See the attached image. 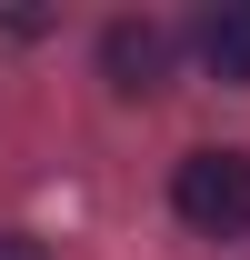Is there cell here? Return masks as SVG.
<instances>
[{
	"mask_svg": "<svg viewBox=\"0 0 250 260\" xmlns=\"http://www.w3.org/2000/svg\"><path fill=\"white\" fill-rule=\"evenodd\" d=\"M170 210L200 240H240L250 230V150H190L170 170Z\"/></svg>",
	"mask_w": 250,
	"mask_h": 260,
	"instance_id": "1",
	"label": "cell"
},
{
	"mask_svg": "<svg viewBox=\"0 0 250 260\" xmlns=\"http://www.w3.org/2000/svg\"><path fill=\"white\" fill-rule=\"evenodd\" d=\"M200 60H210V80L250 90V0H210L200 10Z\"/></svg>",
	"mask_w": 250,
	"mask_h": 260,
	"instance_id": "3",
	"label": "cell"
},
{
	"mask_svg": "<svg viewBox=\"0 0 250 260\" xmlns=\"http://www.w3.org/2000/svg\"><path fill=\"white\" fill-rule=\"evenodd\" d=\"M0 260H50V250H40L30 230H0Z\"/></svg>",
	"mask_w": 250,
	"mask_h": 260,
	"instance_id": "4",
	"label": "cell"
},
{
	"mask_svg": "<svg viewBox=\"0 0 250 260\" xmlns=\"http://www.w3.org/2000/svg\"><path fill=\"white\" fill-rule=\"evenodd\" d=\"M100 70H110L120 100L170 90V30H160V20H110V30H100Z\"/></svg>",
	"mask_w": 250,
	"mask_h": 260,
	"instance_id": "2",
	"label": "cell"
}]
</instances>
